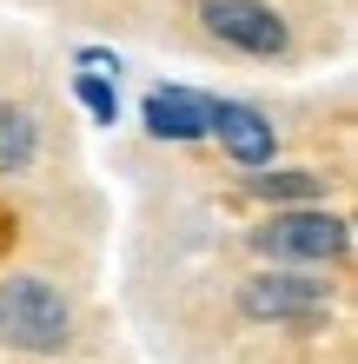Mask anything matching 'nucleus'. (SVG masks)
<instances>
[{
    "mask_svg": "<svg viewBox=\"0 0 358 364\" xmlns=\"http://www.w3.org/2000/svg\"><path fill=\"white\" fill-rule=\"evenodd\" d=\"M33 159H40V126L27 106H0V179H20V173H33Z\"/></svg>",
    "mask_w": 358,
    "mask_h": 364,
    "instance_id": "6e6552de",
    "label": "nucleus"
},
{
    "mask_svg": "<svg viewBox=\"0 0 358 364\" xmlns=\"http://www.w3.org/2000/svg\"><path fill=\"white\" fill-rule=\"evenodd\" d=\"M73 100L87 106L100 126H113V119H120V87H113V80H100V73H80V80H73Z\"/></svg>",
    "mask_w": 358,
    "mask_h": 364,
    "instance_id": "1a4fd4ad",
    "label": "nucleus"
},
{
    "mask_svg": "<svg viewBox=\"0 0 358 364\" xmlns=\"http://www.w3.org/2000/svg\"><path fill=\"white\" fill-rule=\"evenodd\" d=\"M199 27L233 53H252V60H279L292 47V27L272 0H199Z\"/></svg>",
    "mask_w": 358,
    "mask_h": 364,
    "instance_id": "20e7f679",
    "label": "nucleus"
},
{
    "mask_svg": "<svg viewBox=\"0 0 358 364\" xmlns=\"http://www.w3.org/2000/svg\"><path fill=\"white\" fill-rule=\"evenodd\" d=\"M252 252L272 265H299V272H325L352 259V219L332 205H279L272 219L252 225Z\"/></svg>",
    "mask_w": 358,
    "mask_h": 364,
    "instance_id": "f03ea898",
    "label": "nucleus"
},
{
    "mask_svg": "<svg viewBox=\"0 0 358 364\" xmlns=\"http://www.w3.org/2000/svg\"><path fill=\"white\" fill-rule=\"evenodd\" d=\"M0 345L27 358H60L73 345V305L53 278L40 272H7L0 278Z\"/></svg>",
    "mask_w": 358,
    "mask_h": 364,
    "instance_id": "f257e3e1",
    "label": "nucleus"
},
{
    "mask_svg": "<svg viewBox=\"0 0 358 364\" xmlns=\"http://www.w3.org/2000/svg\"><path fill=\"white\" fill-rule=\"evenodd\" d=\"M80 73H100V80H120V53L113 47H80Z\"/></svg>",
    "mask_w": 358,
    "mask_h": 364,
    "instance_id": "9d476101",
    "label": "nucleus"
},
{
    "mask_svg": "<svg viewBox=\"0 0 358 364\" xmlns=\"http://www.w3.org/2000/svg\"><path fill=\"white\" fill-rule=\"evenodd\" d=\"M246 186L259 192L272 212L279 205H325V179L312 173V166H259V173H246Z\"/></svg>",
    "mask_w": 358,
    "mask_h": 364,
    "instance_id": "0eeeda50",
    "label": "nucleus"
},
{
    "mask_svg": "<svg viewBox=\"0 0 358 364\" xmlns=\"http://www.w3.org/2000/svg\"><path fill=\"white\" fill-rule=\"evenodd\" d=\"M206 139H219L226 159L246 166V173H259V166L279 159V133H272L265 106H252V100H213V126H206Z\"/></svg>",
    "mask_w": 358,
    "mask_h": 364,
    "instance_id": "39448f33",
    "label": "nucleus"
},
{
    "mask_svg": "<svg viewBox=\"0 0 358 364\" xmlns=\"http://www.w3.org/2000/svg\"><path fill=\"white\" fill-rule=\"evenodd\" d=\"M139 119H146V133L166 139V146H193V139H206V126H213V93H199V87H153L139 100Z\"/></svg>",
    "mask_w": 358,
    "mask_h": 364,
    "instance_id": "423d86ee",
    "label": "nucleus"
},
{
    "mask_svg": "<svg viewBox=\"0 0 358 364\" xmlns=\"http://www.w3.org/2000/svg\"><path fill=\"white\" fill-rule=\"evenodd\" d=\"M239 318L279 331H325L332 325V285L299 265H265L259 278L239 285Z\"/></svg>",
    "mask_w": 358,
    "mask_h": 364,
    "instance_id": "7ed1b4c3",
    "label": "nucleus"
}]
</instances>
